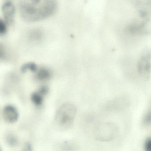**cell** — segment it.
Listing matches in <instances>:
<instances>
[{
  "label": "cell",
  "instance_id": "6da1fadb",
  "mask_svg": "<svg viewBox=\"0 0 151 151\" xmlns=\"http://www.w3.org/2000/svg\"><path fill=\"white\" fill-rule=\"evenodd\" d=\"M58 7V0H20L19 9L23 20L34 23L52 17Z\"/></svg>",
  "mask_w": 151,
  "mask_h": 151
},
{
  "label": "cell",
  "instance_id": "7a4b0ae2",
  "mask_svg": "<svg viewBox=\"0 0 151 151\" xmlns=\"http://www.w3.org/2000/svg\"><path fill=\"white\" fill-rule=\"evenodd\" d=\"M126 34L132 38L151 34V13L143 12L138 18L132 21L125 28Z\"/></svg>",
  "mask_w": 151,
  "mask_h": 151
},
{
  "label": "cell",
  "instance_id": "3957f363",
  "mask_svg": "<svg viewBox=\"0 0 151 151\" xmlns=\"http://www.w3.org/2000/svg\"><path fill=\"white\" fill-rule=\"evenodd\" d=\"M76 114V108L72 104L65 103L61 106L55 117V123L58 129H68L73 123Z\"/></svg>",
  "mask_w": 151,
  "mask_h": 151
},
{
  "label": "cell",
  "instance_id": "277c9868",
  "mask_svg": "<svg viewBox=\"0 0 151 151\" xmlns=\"http://www.w3.org/2000/svg\"><path fill=\"white\" fill-rule=\"evenodd\" d=\"M137 76L147 81L151 74V51L145 50L142 52L135 64Z\"/></svg>",
  "mask_w": 151,
  "mask_h": 151
},
{
  "label": "cell",
  "instance_id": "5b68a950",
  "mask_svg": "<svg viewBox=\"0 0 151 151\" xmlns=\"http://www.w3.org/2000/svg\"><path fill=\"white\" fill-rule=\"evenodd\" d=\"M2 114L4 120L8 123H14L18 119V111L16 107L12 105H7L4 106Z\"/></svg>",
  "mask_w": 151,
  "mask_h": 151
},
{
  "label": "cell",
  "instance_id": "8992f818",
  "mask_svg": "<svg viewBox=\"0 0 151 151\" xmlns=\"http://www.w3.org/2000/svg\"><path fill=\"white\" fill-rule=\"evenodd\" d=\"M2 10L6 23L9 24H12L14 21L15 11L13 4L11 2H6L3 5Z\"/></svg>",
  "mask_w": 151,
  "mask_h": 151
},
{
  "label": "cell",
  "instance_id": "52a82bcc",
  "mask_svg": "<svg viewBox=\"0 0 151 151\" xmlns=\"http://www.w3.org/2000/svg\"><path fill=\"white\" fill-rule=\"evenodd\" d=\"M47 88L43 87L41 88L38 91L34 92L31 96V100L32 103L35 105H40L43 101V96L47 94Z\"/></svg>",
  "mask_w": 151,
  "mask_h": 151
},
{
  "label": "cell",
  "instance_id": "ba28073f",
  "mask_svg": "<svg viewBox=\"0 0 151 151\" xmlns=\"http://www.w3.org/2000/svg\"><path fill=\"white\" fill-rule=\"evenodd\" d=\"M50 71L48 69L41 68L38 71L36 74V78L40 81L47 80L50 77Z\"/></svg>",
  "mask_w": 151,
  "mask_h": 151
},
{
  "label": "cell",
  "instance_id": "9c48e42d",
  "mask_svg": "<svg viewBox=\"0 0 151 151\" xmlns=\"http://www.w3.org/2000/svg\"><path fill=\"white\" fill-rule=\"evenodd\" d=\"M148 107L143 119V123L145 126L151 125V100L148 105Z\"/></svg>",
  "mask_w": 151,
  "mask_h": 151
},
{
  "label": "cell",
  "instance_id": "30bf717a",
  "mask_svg": "<svg viewBox=\"0 0 151 151\" xmlns=\"http://www.w3.org/2000/svg\"><path fill=\"white\" fill-rule=\"evenodd\" d=\"M29 38L32 40L38 41L41 40L42 36V33L40 29H34L29 33Z\"/></svg>",
  "mask_w": 151,
  "mask_h": 151
},
{
  "label": "cell",
  "instance_id": "8fae6325",
  "mask_svg": "<svg viewBox=\"0 0 151 151\" xmlns=\"http://www.w3.org/2000/svg\"><path fill=\"white\" fill-rule=\"evenodd\" d=\"M27 70L32 72H35L37 70V65L33 63H30L25 64L22 66L21 71L22 72L25 73Z\"/></svg>",
  "mask_w": 151,
  "mask_h": 151
},
{
  "label": "cell",
  "instance_id": "7c38bea8",
  "mask_svg": "<svg viewBox=\"0 0 151 151\" xmlns=\"http://www.w3.org/2000/svg\"><path fill=\"white\" fill-rule=\"evenodd\" d=\"M6 141H7L8 144L12 147L17 146V145L18 142L17 138L14 135L12 134H9L7 135V137H6Z\"/></svg>",
  "mask_w": 151,
  "mask_h": 151
},
{
  "label": "cell",
  "instance_id": "4fadbf2b",
  "mask_svg": "<svg viewBox=\"0 0 151 151\" xmlns=\"http://www.w3.org/2000/svg\"><path fill=\"white\" fill-rule=\"evenodd\" d=\"M7 52L4 45L0 42V61L6 58Z\"/></svg>",
  "mask_w": 151,
  "mask_h": 151
},
{
  "label": "cell",
  "instance_id": "5bb4252c",
  "mask_svg": "<svg viewBox=\"0 0 151 151\" xmlns=\"http://www.w3.org/2000/svg\"><path fill=\"white\" fill-rule=\"evenodd\" d=\"M7 31L6 23L2 19H0V36L4 35Z\"/></svg>",
  "mask_w": 151,
  "mask_h": 151
},
{
  "label": "cell",
  "instance_id": "9a60e30c",
  "mask_svg": "<svg viewBox=\"0 0 151 151\" xmlns=\"http://www.w3.org/2000/svg\"><path fill=\"white\" fill-rule=\"evenodd\" d=\"M145 151H151V138L147 139L145 142Z\"/></svg>",
  "mask_w": 151,
  "mask_h": 151
},
{
  "label": "cell",
  "instance_id": "2e32d148",
  "mask_svg": "<svg viewBox=\"0 0 151 151\" xmlns=\"http://www.w3.org/2000/svg\"><path fill=\"white\" fill-rule=\"evenodd\" d=\"M23 151H32V149L31 145L28 143L26 144L24 146Z\"/></svg>",
  "mask_w": 151,
  "mask_h": 151
}]
</instances>
